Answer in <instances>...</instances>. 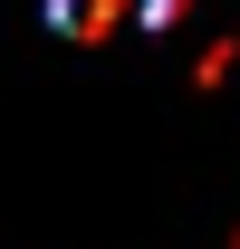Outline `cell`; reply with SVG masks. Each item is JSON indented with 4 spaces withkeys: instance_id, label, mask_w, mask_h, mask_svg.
Segmentation results:
<instances>
[{
    "instance_id": "1",
    "label": "cell",
    "mask_w": 240,
    "mask_h": 249,
    "mask_svg": "<svg viewBox=\"0 0 240 249\" xmlns=\"http://www.w3.org/2000/svg\"><path fill=\"white\" fill-rule=\"evenodd\" d=\"M48 19H58L67 38H96V29H116V19H125V0H48Z\"/></svg>"
},
{
    "instance_id": "2",
    "label": "cell",
    "mask_w": 240,
    "mask_h": 249,
    "mask_svg": "<svg viewBox=\"0 0 240 249\" xmlns=\"http://www.w3.org/2000/svg\"><path fill=\"white\" fill-rule=\"evenodd\" d=\"M125 10H135V19H144V29H163V19H182V10H192V0H125Z\"/></svg>"
}]
</instances>
